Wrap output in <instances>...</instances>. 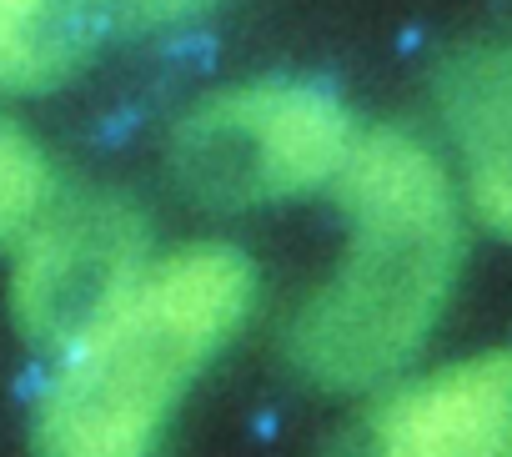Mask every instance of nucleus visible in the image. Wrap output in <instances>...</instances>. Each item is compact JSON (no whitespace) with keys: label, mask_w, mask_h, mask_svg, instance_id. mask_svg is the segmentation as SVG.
<instances>
[{"label":"nucleus","mask_w":512,"mask_h":457,"mask_svg":"<svg viewBox=\"0 0 512 457\" xmlns=\"http://www.w3.org/2000/svg\"><path fill=\"white\" fill-rule=\"evenodd\" d=\"M342 252L287 322V362L322 392L367 397L417 367L462 272V191L412 131H362L332 186Z\"/></svg>","instance_id":"nucleus-1"},{"label":"nucleus","mask_w":512,"mask_h":457,"mask_svg":"<svg viewBox=\"0 0 512 457\" xmlns=\"http://www.w3.org/2000/svg\"><path fill=\"white\" fill-rule=\"evenodd\" d=\"M332 457H512V352H482L367 392Z\"/></svg>","instance_id":"nucleus-5"},{"label":"nucleus","mask_w":512,"mask_h":457,"mask_svg":"<svg viewBox=\"0 0 512 457\" xmlns=\"http://www.w3.org/2000/svg\"><path fill=\"white\" fill-rule=\"evenodd\" d=\"M362 131L317 81L262 76L201 96L171 131V176L211 211L287 206L332 191Z\"/></svg>","instance_id":"nucleus-3"},{"label":"nucleus","mask_w":512,"mask_h":457,"mask_svg":"<svg viewBox=\"0 0 512 457\" xmlns=\"http://www.w3.org/2000/svg\"><path fill=\"white\" fill-rule=\"evenodd\" d=\"M251 307L256 267L231 242L161 252L136 292L56 357L36 402V457H156Z\"/></svg>","instance_id":"nucleus-2"},{"label":"nucleus","mask_w":512,"mask_h":457,"mask_svg":"<svg viewBox=\"0 0 512 457\" xmlns=\"http://www.w3.org/2000/svg\"><path fill=\"white\" fill-rule=\"evenodd\" d=\"M462 206L512 247V41H472L437 76Z\"/></svg>","instance_id":"nucleus-6"},{"label":"nucleus","mask_w":512,"mask_h":457,"mask_svg":"<svg viewBox=\"0 0 512 457\" xmlns=\"http://www.w3.org/2000/svg\"><path fill=\"white\" fill-rule=\"evenodd\" d=\"M106 6H111L126 26L151 31V26H176V21L196 16L201 6H211V0H106Z\"/></svg>","instance_id":"nucleus-9"},{"label":"nucleus","mask_w":512,"mask_h":457,"mask_svg":"<svg viewBox=\"0 0 512 457\" xmlns=\"http://www.w3.org/2000/svg\"><path fill=\"white\" fill-rule=\"evenodd\" d=\"M106 0H0V91H56L96 51Z\"/></svg>","instance_id":"nucleus-7"},{"label":"nucleus","mask_w":512,"mask_h":457,"mask_svg":"<svg viewBox=\"0 0 512 457\" xmlns=\"http://www.w3.org/2000/svg\"><path fill=\"white\" fill-rule=\"evenodd\" d=\"M156 262L146 221L121 196L56 201L16 242L11 317L51 357L106 322Z\"/></svg>","instance_id":"nucleus-4"},{"label":"nucleus","mask_w":512,"mask_h":457,"mask_svg":"<svg viewBox=\"0 0 512 457\" xmlns=\"http://www.w3.org/2000/svg\"><path fill=\"white\" fill-rule=\"evenodd\" d=\"M51 206L56 186L41 146L0 111V247H16Z\"/></svg>","instance_id":"nucleus-8"}]
</instances>
